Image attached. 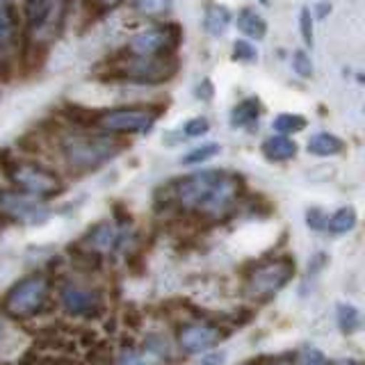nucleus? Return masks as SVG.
Here are the masks:
<instances>
[{"label": "nucleus", "mask_w": 365, "mask_h": 365, "mask_svg": "<svg viewBox=\"0 0 365 365\" xmlns=\"http://www.w3.org/2000/svg\"><path fill=\"white\" fill-rule=\"evenodd\" d=\"M292 68H294V73L299 76V78H313L315 73V66H313V60H311V55H308L304 48L299 51H294L292 53Z\"/></svg>", "instance_id": "nucleus-26"}, {"label": "nucleus", "mask_w": 365, "mask_h": 365, "mask_svg": "<svg viewBox=\"0 0 365 365\" xmlns=\"http://www.w3.org/2000/svg\"><path fill=\"white\" fill-rule=\"evenodd\" d=\"M224 363H226V351H210L197 365H224Z\"/></svg>", "instance_id": "nucleus-33"}, {"label": "nucleus", "mask_w": 365, "mask_h": 365, "mask_svg": "<svg viewBox=\"0 0 365 365\" xmlns=\"http://www.w3.org/2000/svg\"><path fill=\"white\" fill-rule=\"evenodd\" d=\"M48 299V281L43 277H30L16 283L5 297V313L14 317H30Z\"/></svg>", "instance_id": "nucleus-7"}, {"label": "nucleus", "mask_w": 365, "mask_h": 365, "mask_svg": "<svg viewBox=\"0 0 365 365\" xmlns=\"http://www.w3.org/2000/svg\"><path fill=\"white\" fill-rule=\"evenodd\" d=\"M338 365H359V363H354V361H342V363H338Z\"/></svg>", "instance_id": "nucleus-36"}, {"label": "nucleus", "mask_w": 365, "mask_h": 365, "mask_svg": "<svg viewBox=\"0 0 365 365\" xmlns=\"http://www.w3.org/2000/svg\"><path fill=\"white\" fill-rule=\"evenodd\" d=\"M233 60L245 62V64H254V62H258V51H256V46L251 43L249 39H237V41H233Z\"/></svg>", "instance_id": "nucleus-25"}, {"label": "nucleus", "mask_w": 365, "mask_h": 365, "mask_svg": "<svg viewBox=\"0 0 365 365\" xmlns=\"http://www.w3.org/2000/svg\"><path fill=\"white\" fill-rule=\"evenodd\" d=\"M117 242H119L117 228H114L110 222H103L96 228H91L89 235L85 237V247L94 249V251H110Z\"/></svg>", "instance_id": "nucleus-18"}, {"label": "nucleus", "mask_w": 365, "mask_h": 365, "mask_svg": "<svg viewBox=\"0 0 365 365\" xmlns=\"http://www.w3.org/2000/svg\"><path fill=\"white\" fill-rule=\"evenodd\" d=\"M71 0H23V37L32 48H39L60 37Z\"/></svg>", "instance_id": "nucleus-2"}, {"label": "nucleus", "mask_w": 365, "mask_h": 365, "mask_svg": "<svg viewBox=\"0 0 365 365\" xmlns=\"http://www.w3.org/2000/svg\"><path fill=\"white\" fill-rule=\"evenodd\" d=\"M342 151H345V142L331 133H317L308 140V153H313L317 158H331Z\"/></svg>", "instance_id": "nucleus-17"}, {"label": "nucleus", "mask_w": 365, "mask_h": 365, "mask_svg": "<svg viewBox=\"0 0 365 365\" xmlns=\"http://www.w3.org/2000/svg\"><path fill=\"white\" fill-rule=\"evenodd\" d=\"M11 178L14 185H19L26 194L34 199H46V197H53V194H60L62 192V182L57 178L53 171L37 167V165H14L11 171L7 174Z\"/></svg>", "instance_id": "nucleus-8"}, {"label": "nucleus", "mask_w": 365, "mask_h": 365, "mask_svg": "<svg viewBox=\"0 0 365 365\" xmlns=\"http://www.w3.org/2000/svg\"><path fill=\"white\" fill-rule=\"evenodd\" d=\"M5 336V322H3V317H0V340H3Z\"/></svg>", "instance_id": "nucleus-35"}, {"label": "nucleus", "mask_w": 365, "mask_h": 365, "mask_svg": "<svg viewBox=\"0 0 365 365\" xmlns=\"http://www.w3.org/2000/svg\"><path fill=\"white\" fill-rule=\"evenodd\" d=\"M0 210L23 224H41L51 215L39 199L26 192H0Z\"/></svg>", "instance_id": "nucleus-9"}, {"label": "nucleus", "mask_w": 365, "mask_h": 365, "mask_svg": "<svg viewBox=\"0 0 365 365\" xmlns=\"http://www.w3.org/2000/svg\"><path fill=\"white\" fill-rule=\"evenodd\" d=\"M260 117V103L258 98L249 96L245 101H240L231 112V125L233 128H249L254 125Z\"/></svg>", "instance_id": "nucleus-19"}, {"label": "nucleus", "mask_w": 365, "mask_h": 365, "mask_svg": "<svg viewBox=\"0 0 365 365\" xmlns=\"http://www.w3.org/2000/svg\"><path fill=\"white\" fill-rule=\"evenodd\" d=\"M78 123L91 125L106 135H144L155 125L158 114L151 108H112L101 112H85L78 117Z\"/></svg>", "instance_id": "nucleus-4"}, {"label": "nucleus", "mask_w": 365, "mask_h": 365, "mask_svg": "<svg viewBox=\"0 0 365 365\" xmlns=\"http://www.w3.org/2000/svg\"><path fill=\"white\" fill-rule=\"evenodd\" d=\"M258 3H260V5H265V7H267V5H269V0H258Z\"/></svg>", "instance_id": "nucleus-37"}, {"label": "nucleus", "mask_w": 365, "mask_h": 365, "mask_svg": "<svg viewBox=\"0 0 365 365\" xmlns=\"http://www.w3.org/2000/svg\"><path fill=\"white\" fill-rule=\"evenodd\" d=\"M272 128H274V133H277V135L290 137V135L302 133L306 128V119L302 117V114L283 112V114H279V117L272 121Z\"/></svg>", "instance_id": "nucleus-23"}, {"label": "nucleus", "mask_w": 365, "mask_h": 365, "mask_svg": "<svg viewBox=\"0 0 365 365\" xmlns=\"http://www.w3.org/2000/svg\"><path fill=\"white\" fill-rule=\"evenodd\" d=\"M220 329H215L210 324H190L180 329L178 342L180 347L190 351V354H201L205 349L215 347L220 342Z\"/></svg>", "instance_id": "nucleus-13"}, {"label": "nucleus", "mask_w": 365, "mask_h": 365, "mask_svg": "<svg viewBox=\"0 0 365 365\" xmlns=\"http://www.w3.org/2000/svg\"><path fill=\"white\" fill-rule=\"evenodd\" d=\"M354 226H356V210H354L351 205H345V208L336 210L331 217H327V222H324L327 231L336 233V235L351 231Z\"/></svg>", "instance_id": "nucleus-21"}, {"label": "nucleus", "mask_w": 365, "mask_h": 365, "mask_svg": "<svg viewBox=\"0 0 365 365\" xmlns=\"http://www.w3.org/2000/svg\"><path fill=\"white\" fill-rule=\"evenodd\" d=\"M336 317H338V327H340V331L342 334H347V336H351L354 331H359V327H361V311L354 304H347V302H340L338 306H336Z\"/></svg>", "instance_id": "nucleus-22"}, {"label": "nucleus", "mask_w": 365, "mask_h": 365, "mask_svg": "<svg viewBox=\"0 0 365 365\" xmlns=\"http://www.w3.org/2000/svg\"><path fill=\"white\" fill-rule=\"evenodd\" d=\"M294 274V262L288 258L269 262V265H262L260 269L254 272V277L249 279V294L251 297H269L274 292H279L285 283L290 281Z\"/></svg>", "instance_id": "nucleus-10"}, {"label": "nucleus", "mask_w": 365, "mask_h": 365, "mask_svg": "<svg viewBox=\"0 0 365 365\" xmlns=\"http://www.w3.org/2000/svg\"><path fill=\"white\" fill-rule=\"evenodd\" d=\"M242 192V180L220 169L194 171L174 182V197L187 210H197L208 217H224L231 212Z\"/></svg>", "instance_id": "nucleus-1"}, {"label": "nucleus", "mask_w": 365, "mask_h": 365, "mask_svg": "<svg viewBox=\"0 0 365 365\" xmlns=\"http://www.w3.org/2000/svg\"><path fill=\"white\" fill-rule=\"evenodd\" d=\"M89 9H94L96 14H108V11H114L117 7H121L125 0H85Z\"/></svg>", "instance_id": "nucleus-31"}, {"label": "nucleus", "mask_w": 365, "mask_h": 365, "mask_svg": "<svg viewBox=\"0 0 365 365\" xmlns=\"http://www.w3.org/2000/svg\"><path fill=\"white\" fill-rule=\"evenodd\" d=\"M297 365H331V363L319 349L308 347V349L299 351V356H297Z\"/></svg>", "instance_id": "nucleus-30"}, {"label": "nucleus", "mask_w": 365, "mask_h": 365, "mask_svg": "<svg viewBox=\"0 0 365 365\" xmlns=\"http://www.w3.org/2000/svg\"><path fill=\"white\" fill-rule=\"evenodd\" d=\"M210 130V121L205 117H194V119H187L185 125H182V135L185 137H201Z\"/></svg>", "instance_id": "nucleus-29"}, {"label": "nucleus", "mask_w": 365, "mask_h": 365, "mask_svg": "<svg viewBox=\"0 0 365 365\" xmlns=\"http://www.w3.org/2000/svg\"><path fill=\"white\" fill-rule=\"evenodd\" d=\"M299 32H302L304 43L313 46V41H315V19H313L311 7H302L299 9Z\"/></svg>", "instance_id": "nucleus-27"}, {"label": "nucleus", "mask_w": 365, "mask_h": 365, "mask_svg": "<svg viewBox=\"0 0 365 365\" xmlns=\"http://www.w3.org/2000/svg\"><path fill=\"white\" fill-rule=\"evenodd\" d=\"M260 151L269 160V163H285V160H292L297 155V144L290 140V137L272 135L262 142Z\"/></svg>", "instance_id": "nucleus-16"}, {"label": "nucleus", "mask_w": 365, "mask_h": 365, "mask_svg": "<svg viewBox=\"0 0 365 365\" xmlns=\"http://www.w3.org/2000/svg\"><path fill=\"white\" fill-rule=\"evenodd\" d=\"M235 26L249 39L262 41V39L267 37V21L262 19V14H258L254 7H242V9H240L237 16H235Z\"/></svg>", "instance_id": "nucleus-15"}, {"label": "nucleus", "mask_w": 365, "mask_h": 365, "mask_svg": "<svg viewBox=\"0 0 365 365\" xmlns=\"http://www.w3.org/2000/svg\"><path fill=\"white\" fill-rule=\"evenodd\" d=\"M306 220H308V226L311 228H324V222H327V217L322 215V210H317V208H313V210H308L306 212Z\"/></svg>", "instance_id": "nucleus-32"}, {"label": "nucleus", "mask_w": 365, "mask_h": 365, "mask_svg": "<svg viewBox=\"0 0 365 365\" xmlns=\"http://www.w3.org/2000/svg\"><path fill=\"white\" fill-rule=\"evenodd\" d=\"M174 9V0H133V11L142 19H165Z\"/></svg>", "instance_id": "nucleus-20"}, {"label": "nucleus", "mask_w": 365, "mask_h": 365, "mask_svg": "<svg viewBox=\"0 0 365 365\" xmlns=\"http://www.w3.org/2000/svg\"><path fill=\"white\" fill-rule=\"evenodd\" d=\"M329 14H331V5H329V3H319V5L315 7V11H313V19L322 21V19H327Z\"/></svg>", "instance_id": "nucleus-34"}, {"label": "nucleus", "mask_w": 365, "mask_h": 365, "mask_svg": "<svg viewBox=\"0 0 365 365\" xmlns=\"http://www.w3.org/2000/svg\"><path fill=\"white\" fill-rule=\"evenodd\" d=\"M222 151V146L220 144H201V146H194L192 151H187L185 155L180 158V163L182 165H201V163H208V160H212L217 153Z\"/></svg>", "instance_id": "nucleus-24"}, {"label": "nucleus", "mask_w": 365, "mask_h": 365, "mask_svg": "<svg viewBox=\"0 0 365 365\" xmlns=\"http://www.w3.org/2000/svg\"><path fill=\"white\" fill-rule=\"evenodd\" d=\"M114 365H155V359L151 356V354H146V351L125 349Z\"/></svg>", "instance_id": "nucleus-28"}, {"label": "nucleus", "mask_w": 365, "mask_h": 365, "mask_svg": "<svg viewBox=\"0 0 365 365\" xmlns=\"http://www.w3.org/2000/svg\"><path fill=\"white\" fill-rule=\"evenodd\" d=\"M279 365H290V363H279Z\"/></svg>", "instance_id": "nucleus-38"}, {"label": "nucleus", "mask_w": 365, "mask_h": 365, "mask_svg": "<svg viewBox=\"0 0 365 365\" xmlns=\"http://www.w3.org/2000/svg\"><path fill=\"white\" fill-rule=\"evenodd\" d=\"M123 148L114 135L106 133H68L60 142L66 165L76 171H91L108 163Z\"/></svg>", "instance_id": "nucleus-3"}, {"label": "nucleus", "mask_w": 365, "mask_h": 365, "mask_svg": "<svg viewBox=\"0 0 365 365\" xmlns=\"http://www.w3.org/2000/svg\"><path fill=\"white\" fill-rule=\"evenodd\" d=\"M60 299L68 315L91 317V315H98L101 311V297L87 288H80V285H66L60 292Z\"/></svg>", "instance_id": "nucleus-12"}, {"label": "nucleus", "mask_w": 365, "mask_h": 365, "mask_svg": "<svg viewBox=\"0 0 365 365\" xmlns=\"http://www.w3.org/2000/svg\"><path fill=\"white\" fill-rule=\"evenodd\" d=\"M178 71V57H135L119 55L114 60L110 73L112 78L125 80L133 85H163L169 83Z\"/></svg>", "instance_id": "nucleus-5"}, {"label": "nucleus", "mask_w": 365, "mask_h": 365, "mask_svg": "<svg viewBox=\"0 0 365 365\" xmlns=\"http://www.w3.org/2000/svg\"><path fill=\"white\" fill-rule=\"evenodd\" d=\"M21 37V16L14 5H0V66L14 60Z\"/></svg>", "instance_id": "nucleus-11"}, {"label": "nucleus", "mask_w": 365, "mask_h": 365, "mask_svg": "<svg viewBox=\"0 0 365 365\" xmlns=\"http://www.w3.org/2000/svg\"><path fill=\"white\" fill-rule=\"evenodd\" d=\"M233 14L226 5L220 3H208L203 9V30L210 34V37H224L226 30L231 28Z\"/></svg>", "instance_id": "nucleus-14"}, {"label": "nucleus", "mask_w": 365, "mask_h": 365, "mask_svg": "<svg viewBox=\"0 0 365 365\" xmlns=\"http://www.w3.org/2000/svg\"><path fill=\"white\" fill-rule=\"evenodd\" d=\"M182 41V30L178 23H153L142 30L130 34V39L125 41L123 55L135 57H169L176 55L178 46Z\"/></svg>", "instance_id": "nucleus-6"}]
</instances>
